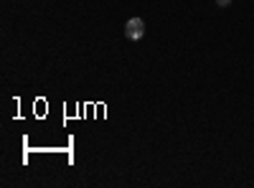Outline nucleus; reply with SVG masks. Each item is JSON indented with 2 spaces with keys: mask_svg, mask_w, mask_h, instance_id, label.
<instances>
[{
  "mask_svg": "<svg viewBox=\"0 0 254 188\" xmlns=\"http://www.w3.org/2000/svg\"><path fill=\"white\" fill-rule=\"evenodd\" d=\"M216 3H219V8H229V5H231V0H216Z\"/></svg>",
  "mask_w": 254,
  "mask_h": 188,
  "instance_id": "nucleus-2",
  "label": "nucleus"
},
{
  "mask_svg": "<svg viewBox=\"0 0 254 188\" xmlns=\"http://www.w3.org/2000/svg\"><path fill=\"white\" fill-rule=\"evenodd\" d=\"M125 36L130 41H140L145 36V20L142 18H130L125 23Z\"/></svg>",
  "mask_w": 254,
  "mask_h": 188,
  "instance_id": "nucleus-1",
  "label": "nucleus"
}]
</instances>
